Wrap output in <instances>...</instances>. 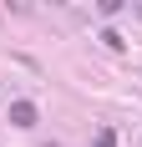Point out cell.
<instances>
[{
  "mask_svg": "<svg viewBox=\"0 0 142 147\" xmlns=\"http://www.w3.org/2000/svg\"><path fill=\"white\" fill-rule=\"evenodd\" d=\"M10 122L15 127H36V107L30 102H10Z\"/></svg>",
  "mask_w": 142,
  "mask_h": 147,
  "instance_id": "cell-1",
  "label": "cell"
},
{
  "mask_svg": "<svg viewBox=\"0 0 142 147\" xmlns=\"http://www.w3.org/2000/svg\"><path fill=\"white\" fill-rule=\"evenodd\" d=\"M91 147H117V132H107V127H101V132H97V142H91Z\"/></svg>",
  "mask_w": 142,
  "mask_h": 147,
  "instance_id": "cell-2",
  "label": "cell"
},
{
  "mask_svg": "<svg viewBox=\"0 0 142 147\" xmlns=\"http://www.w3.org/2000/svg\"><path fill=\"white\" fill-rule=\"evenodd\" d=\"M137 15H142V5H137Z\"/></svg>",
  "mask_w": 142,
  "mask_h": 147,
  "instance_id": "cell-3",
  "label": "cell"
}]
</instances>
